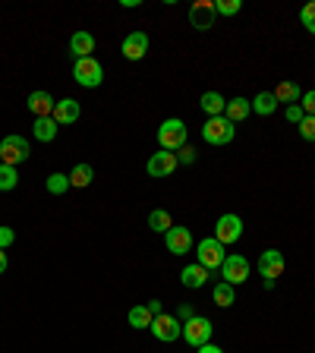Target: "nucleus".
Instances as JSON below:
<instances>
[{"label":"nucleus","mask_w":315,"mask_h":353,"mask_svg":"<svg viewBox=\"0 0 315 353\" xmlns=\"http://www.w3.org/2000/svg\"><path fill=\"white\" fill-rule=\"evenodd\" d=\"M186 139H190V130H186V123L180 117H170L158 126V145L164 152H180L186 145Z\"/></svg>","instance_id":"nucleus-1"},{"label":"nucleus","mask_w":315,"mask_h":353,"mask_svg":"<svg viewBox=\"0 0 315 353\" xmlns=\"http://www.w3.org/2000/svg\"><path fill=\"white\" fill-rule=\"evenodd\" d=\"M196 259H199V265H202V268L212 274L214 268H221V265H224V259H227V252H224V243H218L214 236L199 240L196 243Z\"/></svg>","instance_id":"nucleus-2"},{"label":"nucleus","mask_w":315,"mask_h":353,"mask_svg":"<svg viewBox=\"0 0 315 353\" xmlns=\"http://www.w3.org/2000/svg\"><path fill=\"white\" fill-rule=\"evenodd\" d=\"M236 136V126L227 117H208V123L202 126V139L208 145H230Z\"/></svg>","instance_id":"nucleus-3"},{"label":"nucleus","mask_w":315,"mask_h":353,"mask_svg":"<svg viewBox=\"0 0 315 353\" xmlns=\"http://www.w3.org/2000/svg\"><path fill=\"white\" fill-rule=\"evenodd\" d=\"M29 139L26 136H7V139L0 142V164H10V168H16V164L29 161Z\"/></svg>","instance_id":"nucleus-4"},{"label":"nucleus","mask_w":315,"mask_h":353,"mask_svg":"<svg viewBox=\"0 0 315 353\" xmlns=\"http://www.w3.org/2000/svg\"><path fill=\"white\" fill-rule=\"evenodd\" d=\"M73 79L79 82L82 88H98L104 82V66L98 63L95 57L76 60V63H73Z\"/></svg>","instance_id":"nucleus-5"},{"label":"nucleus","mask_w":315,"mask_h":353,"mask_svg":"<svg viewBox=\"0 0 315 353\" xmlns=\"http://www.w3.org/2000/svg\"><path fill=\"white\" fill-rule=\"evenodd\" d=\"M154 334V338L161 341V344H174L176 338H183V322L176 316H167V312H161V316L152 319V328H148Z\"/></svg>","instance_id":"nucleus-6"},{"label":"nucleus","mask_w":315,"mask_h":353,"mask_svg":"<svg viewBox=\"0 0 315 353\" xmlns=\"http://www.w3.org/2000/svg\"><path fill=\"white\" fill-rule=\"evenodd\" d=\"M221 278L227 281L230 287H240L250 281V259H243V256H230L224 259V265H221Z\"/></svg>","instance_id":"nucleus-7"},{"label":"nucleus","mask_w":315,"mask_h":353,"mask_svg":"<svg viewBox=\"0 0 315 353\" xmlns=\"http://www.w3.org/2000/svg\"><path fill=\"white\" fill-rule=\"evenodd\" d=\"M212 331H214V325L208 322V319L196 316V319H190V322H183V341L199 350L202 344H208V341H212Z\"/></svg>","instance_id":"nucleus-8"},{"label":"nucleus","mask_w":315,"mask_h":353,"mask_svg":"<svg viewBox=\"0 0 315 353\" xmlns=\"http://www.w3.org/2000/svg\"><path fill=\"white\" fill-rule=\"evenodd\" d=\"M243 236V218L240 214H221L218 224H214V240L224 243V246H234Z\"/></svg>","instance_id":"nucleus-9"},{"label":"nucleus","mask_w":315,"mask_h":353,"mask_svg":"<svg viewBox=\"0 0 315 353\" xmlns=\"http://www.w3.org/2000/svg\"><path fill=\"white\" fill-rule=\"evenodd\" d=\"M218 19V10H214V0H196L190 7V26L199 32H208Z\"/></svg>","instance_id":"nucleus-10"},{"label":"nucleus","mask_w":315,"mask_h":353,"mask_svg":"<svg viewBox=\"0 0 315 353\" xmlns=\"http://www.w3.org/2000/svg\"><path fill=\"white\" fill-rule=\"evenodd\" d=\"M258 274H262L265 281H278L281 274H284V252L265 250L262 256H258Z\"/></svg>","instance_id":"nucleus-11"},{"label":"nucleus","mask_w":315,"mask_h":353,"mask_svg":"<svg viewBox=\"0 0 315 353\" xmlns=\"http://www.w3.org/2000/svg\"><path fill=\"white\" fill-rule=\"evenodd\" d=\"M176 152H154L152 158H148V164H145V170H148V176H170L176 170Z\"/></svg>","instance_id":"nucleus-12"},{"label":"nucleus","mask_w":315,"mask_h":353,"mask_svg":"<svg viewBox=\"0 0 315 353\" xmlns=\"http://www.w3.org/2000/svg\"><path fill=\"white\" fill-rule=\"evenodd\" d=\"M164 246H167V252H174V256H186L196 243H192L190 228H170L167 234H164Z\"/></svg>","instance_id":"nucleus-13"},{"label":"nucleus","mask_w":315,"mask_h":353,"mask_svg":"<svg viewBox=\"0 0 315 353\" xmlns=\"http://www.w3.org/2000/svg\"><path fill=\"white\" fill-rule=\"evenodd\" d=\"M51 117L57 120V126H70V123H76V120L82 117V108H79V101H76V98H60V101L54 104Z\"/></svg>","instance_id":"nucleus-14"},{"label":"nucleus","mask_w":315,"mask_h":353,"mask_svg":"<svg viewBox=\"0 0 315 353\" xmlns=\"http://www.w3.org/2000/svg\"><path fill=\"white\" fill-rule=\"evenodd\" d=\"M120 51H123L126 60H142L148 54V35L145 32H130L120 44Z\"/></svg>","instance_id":"nucleus-15"},{"label":"nucleus","mask_w":315,"mask_h":353,"mask_svg":"<svg viewBox=\"0 0 315 353\" xmlns=\"http://www.w3.org/2000/svg\"><path fill=\"white\" fill-rule=\"evenodd\" d=\"M54 104H57V98L51 95V92H32L29 95V110L38 117H51L54 114Z\"/></svg>","instance_id":"nucleus-16"},{"label":"nucleus","mask_w":315,"mask_h":353,"mask_svg":"<svg viewBox=\"0 0 315 353\" xmlns=\"http://www.w3.org/2000/svg\"><path fill=\"white\" fill-rule=\"evenodd\" d=\"M70 51H73L76 60L92 57V51H95V35H92V32H73V38H70Z\"/></svg>","instance_id":"nucleus-17"},{"label":"nucleus","mask_w":315,"mask_h":353,"mask_svg":"<svg viewBox=\"0 0 315 353\" xmlns=\"http://www.w3.org/2000/svg\"><path fill=\"white\" fill-rule=\"evenodd\" d=\"M180 281H183V287H190V290H199V287L208 284V272L202 268V265H186L183 272H180Z\"/></svg>","instance_id":"nucleus-18"},{"label":"nucleus","mask_w":315,"mask_h":353,"mask_svg":"<svg viewBox=\"0 0 315 353\" xmlns=\"http://www.w3.org/2000/svg\"><path fill=\"white\" fill-rule=\"evenodd\" d=\"M250 114H252L250 98H234V101H227V108H224V117H227L230 123H243Z\"/></svg>","instance_id":"nucleus-19"},{"label":"nucleus","mask_w":315,"mask_h":353,"mask_svg":"<svg viewBox=\"0 0 315 353\" xmlns=\"http://www.w3.org/2000/svg\"><path fill=\"white\" fill-rule=\"evenodd\" d=\"M32 136L38 142H54L57 139V120L54 117H38L35 126H32Z\"/></svg>","instance_id":"nucleus-20"},{"label":"nucleus","mask_w":315,"mask_h":353,"mask_svg":"<svg viewBox=\"0 0 315 353\" xmlns=\"http://www.w3.org/2000/svg\"><path fill=\"white\" fill-rule=\"evenodd\" d=\"M252 110H256L258 117H272L274 110H278V98H274V92H258V95L252 98Z\"/></svg>","instance_id":"nucleus-21"},{"label":"nucleus","mask_w":315,"mask_h":353,"mask_svg":"<svg viewBox=\"0 0 315 353\" xmlns=\"http://www.w3.org/2000/svg\"><path fill=\"white\" fill-rule=\"evenodd\" d=\"M199 104H202V110H205L208 117H224V108H227L224 95H218V92H205Z\"/></svg>","instance_id":"nucleus-22"},{"label":"nucleus","mask_w":315,"mask_h":353,"mask_svg":"<svg viewBox=\"0 0 315 353\" xmlns=\"http://www.w3.org/2000/svg\"><path fill=\"white\" fill-rule=\"evenodd\" d=\"M274 98H278V104H300V98H303V92H300V85L296 82H281L278 88H274Z\"/></svg>","instance_id":"nucleus-23"},{"label":"nucleus","mask_w":315,"mask_h":353,"mask_svg":"<svg viewBox=\"0 0 315 353\" xmlns=\"http://www.w3.org/2000/svg\"><path fill=\"white\" fill-rule=\"evenodd\" d=\"M92 180H95V170H92V164H76V168L70 170V186H76V190H85V186H92Z\"/></svg>","instance_id":"nucleus-24"},{"label":"nucleus","mask_w":315,"mask_h":353,"mask_svg":"<svg viewBox=\"0 0 315 353\" xmlns=\"http://www.w3.org/2000/svg\"><path fill=\"white\" fill-rule=\"evenodd\" d=\"M148 228H152L154 234H167V230L174 228V218H170V212H164V208H154V212L148 214Z\"/></svg>","instance_id":"nucleus-25"},{"label":"nucleus","mask_w":315,"mask_h":353,"mask_svg":"<svg viewBox=\"0 0 315 353\" xmlns=\"http://www.w3.org/2000/svg\"><path fill=\"white\" fill-rule=\"evenodd\" d=\"M212 300L218 303L221 309L234 306V303H236V294H234V287H230L227 281H221V284H214V290H212Z\"/></svg>","instance_id":"nucleus-26"},{"label":"nucleus","mask_w":315,"mask_h":353,"mask_svg":"<svg viewBox=\"0 0 315 353\" xmlns=\"http://www.w3.org/2000/svg\"><path fill=\"white\" fill-rule=\"evenodd\" d=\"M152 312H148V306H132L130 309V316H126V322H130L132 325V328H152Z\"/></svg>","instance_id":"nucleus-27"},{"label":"nucleus","mask_w":315,"mask_h":353,"mask_svg":"<svg viewBox=\"0 0 315 353\" xmlns=\"http://www.w3.org/2000/svg\"><path fill=\"white\" fill-rule=\"evenodd\" d=\"M44 186H48V192H51V196H63V192L70 190V174H60V170H57V174L48 176V183H44Z\"/></svg>","instance_id":"nucleus-28"},{"label":"nucleus","mask_w":315,"mask_h":353,"mask_svg":"<svg viewBox=\"0 0 315 353\" xmlns=\"http://www.w3.org/2000/svg\"><path fill=\"white\" fill-rule=\"evenodd\" d=\"M19 186V174H16V168H10V164H0V192H10Z\"/></svg>","instance_id":"nucleus-29"},{"label":"nucleus","mask_w":315,"mask_h":353,"mask_svg":"<svg viewBox=\"0 0 315 353\" xmlns=\"http://www.w3.org/2000/svg\"><path fill=\"white\" fill-rule=\"evenodd\" d=\"M214 10L221 16H236L243 10V0H214Z\"/></svg>","instance_id":"nucleus-30"},{"label":"nucleus","mask_w":315,"mask_h":353,"mask_svg":"<svg viewBox=\"0 0 315 353\" xmlns=\"http://www.w3.org/2000/svg\"><path fill=\"white\" fill-rule=\"evenodd\" d=\"M300 22H303V26H306V29L315 35V0H309L306 7L300 10Z\"/></svg>","instance_id":"nucleus-31"},{"label":"nucleus","mask_w":315,"mask_h":353,"mask_svg":"<svg viewBox=\"0 0 315 353\" xmlns=\"http://www.w3.org/2000/svg\"><path fill=\"white\" fill-rule=\"evenodd\" d=\"M300 136H303L306 142H315V117H309V114L303 117V123H300Z\"/></svg>","instance_id":"nucleus-32"},{"label":"nucleus","mask_w":315,"mask_h":353,"mask_svg":"<svg viewBox=\"0 0 315 353\" xmlns=\"http://www.w3.org/2000/svg\"><path fill=\"white\" fill-rule=\"evenodd\" d=\"M284 117L290 120V123H296V126H300L306 114H303V108H300V104H287V108H284Z\"/></svg>","instance_id":"nucleus-33"},{"label":"nucleus","mask_w":315,"mask_h":353,"mask_svg":"<svg viewBox=\"0 0 315 353\" xmlns=\"http://www.w3.org/2000/svg\"><path fill=\"white\" fill-rule=\"evenodd\" d=\"M300 108H303V114H309V117H315V88H312V92H303V98H300Z\"/></svg>","instance_id":"nucleus-34"},{"label":"nucleus","mask_w":315,"mask_h":353,"mask_svg":"<svg viewBox=\"0 0 315 353\" xmlns=\"http://www.w3.org/2000/svg\"><path fill=\"white\" fill-rule=\"evenodd\" d=\"M196 158H199V154H196V148H192V145H183L180 152H176V161H180V164H192Z\"/></svg>","instance_id":"nucleus-35"},{"label":"nucleus","mask_w":315,"mask_h":353,"mask_svg":"<svg viewBox=\"0 0 315 353\" xmlns=\"http://www.w3.org/2000/svg\"><path fill=\"white\" fill-rule=\"evenodd\" d=\"M13 240H16L13 228H0V250H10V246H13Z\"/></svg>","instance_id":"nucleus-36"},{"label":"nucleus","mask_w":315,"mask_h":353,"mask_svg":"<svg viewBox=\"0 0 315 353\" xmlns=\"http://www.w3.org/2000/svg\"><path fill=\"white\" fill-rule=\"evenodd\" d=\"M176 319H180V322H190V319H196V312H192L190 303H180V309H176Z\"/></svg>","instance_id":"nucleus-37"},{"label":"nucleus","mask_w":315,"mask_h":353,"mask_svg":"<svg viewBox=\"0 0 315 353\" xmlns=\"http://www.w3.org/2000/svg\"><path fill=\"white\" fill-rule=\"evenodd\" d=\"M145 306H148V312H152V316H161V312H164L161 300H152V303H145Z\"/></svg>","instance_id":"nucleus-38"},{"label":"nucleus","mask_w":315,"mask_h":353,"mask_svg":"<svg viewBox=\"0 0 315 353\" xmlns=\"http://www.w3.org/2000/svg\"><path fill=\"white\" fill-rule=\"evenodd\" d=\"M199 353H224V350H221L218 344H212V341H208V344H202V347H199Z\"/></svg>","instance_id":"nucleus-39"},{"label":"nucleus","mask_w":315,"mask_h":353,"mask_svg":"<svg viewBox=\"0 0 315 353\" xmlns=\"http://www.w3.org/2000/svg\"><path fill=\"white\" fill-rule=\"evenodd\" d=\"M7 265H10V259H7V250H0V274L7 272Z\"/></svg>","instance_id":"nucleus-40"}]
</instances>
